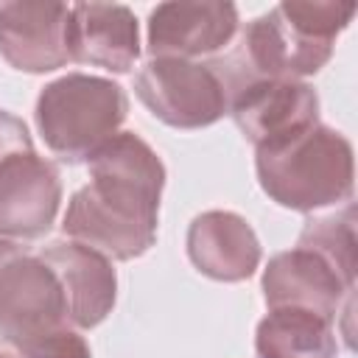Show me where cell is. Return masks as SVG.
I'll use <instances>...</instances> for the list:
<instances>
[{"mask_svg":"<svg viewBox=\"0 0 358 358\" xmlns=\"http://www.w3.org/2000/svg\"><path fill=\"white\" fill-rule=\"evenodd\" d=\"M229 115L255 145H271L319 123V95L305 81H252L229 101Z\"/></svg>","mask_w":358,"mask_h":358,"instance_id":"cell-9","label":"cell"},{"mask_svg":"<svg viewBox=\"0 0 358 358\" xmlns=\"http://www.w3.org/2000/svg\"><path fill=\"white\" fill-rule=\"evenodd\" d=\"M263 299L268 310L296 308L336 322L341 299L352 296V282H347L322 255L294 246L277 252L263 268Z\"/></svg>","mask_w":358,"mask_h":358,"instance_id":"cell-11","label":"cell"},{"mask_svg":"<svg viewBox=\"0 0 358 358\" xmlns=\"http://www.w3.org/2000/svg\"><path fill=\"white\" fill-rule=\"evenodd\" d=\"M134 92L171 129H204L229 115V95L210 62L148 59L134 78Z\"/></svg>","mask_w":358,"mask_h":358,"instance_id":"cell-6","label":"cell"},{"mask_svg":"<svg viewBox=\"0 0 358 358\" xmlns=\"http://www.w3.org/2000/svg\"><path fill=\"white\" fill-rule=\"evenodd\" d=\"M129 115L126 90L103 76L67 73L36 95L34 123L53 157L67 165L87 162L112 140Z\"/></svg>","mask_w":358,"mask_h":358,"instance_id":"cell-4","label":"cell"},{"mask_svg":"<svg viewBox=\"0 0 358 358\" xmlns=\"http://www.w3.org/2000/svg\"><path fill=\"white\" fill-rule=\"evenodd\" d=\"M70 6L14 0L0 6V56L20 73H53L70 62Z\"/></svg>","mask_w":358,"mask_h":358,"instance_id":"cell-10","label":"cell"},{"mask_svg":"<svg viewBox=\"0 0 358 358\" xmlns=\"http://www.w3.org/2000/svg\"><path fill=\"white\" fill-rule=\"evenodd\" d=\"M36 255L56 274L73 327H98L112 313L117 302V274L109 257L76 241H56Z\"/></svg>","mask_w":358,"mask_h":358,"instance_id":"cell-12","label":"cell"},{"mask_svg":"<svg viewBox=\"0 0 358 358\" xmlns=\"http://www.w3.org/2000/svg\"><path fill=\"white\" fill-rule=\"evenodd\" d=\"M255 171L263 193L285 210L313 213L352 199V145L322 123L255 148Z\"/></svg>","mask_w":358,"mask_h":358,"instance_id":"cell-3","label":"cell"},{"mask_svg":"<svg viewBox=\"0 0 358 358\" xmlns=\"http://www.w3.org/2000/svg\"><path fill=\"white\" fill-rule=\"evenodd\" d=\"M238 34V6L224 0H179L159 3L148 14V53L151 59L213 56L224 50Z\"/></svg>","mask_w":358,"mask_h":358,"instance_id":"cell-8","label":"cell"},{"mask_svg":"<svg viewBox=\"0 0 358 358\" xmlns=\"http://www.w3.org/2000/svg\"><path fill=\"white\" fill-rule=\"evenodd\" d=\"M20 151H34L31 131L17 115L0 109V162Z\"/></svg>","mask_w":358,"mask_h":358,"instance_id":"cell-18","label":"cell"},{"mask_svg":"<svg viewBox=\"0 0 358 358\" xmlns=\"http://www.w3.org/2000/svg\"><path fill=\"white\" fill-rule=\"evenodd\" d=\"M62 204L59 168L36 151L0 162V241L28 243L53 227Z\"/></svg>","mask_w":358,"mask_h":358,"instance_id":"cell-7","label":"cell"},{"mask_svg":"<svg viewBox=\"0 0 358 358\" xmlns=\"http://www.w3.org/2000/svg\"><path fill=\"white\" fill-rule=\"evenodd\" d=\"M90 185L78 187L62 218L70 241L109 260H134L157 243L165 165L134 131H117L90 159Z\"/></svg>","mask_w":358,"mask_h":358,"instance_id":"cell-1","label":"cell"},{"mask_svg":"<svg viewBox=\"0 0 358 358\" xmlns=\"http://www.w3.org/2000/svg\"><path fill=\"white\" fill-rule=\"evenodd\" d=\"M355 3L285 0L255 17L229 53L210 59L229 101L252 81H299L319 73L336 48L338 34L352 22Z\"/></svg>","mask_w":358,"mask_h":358,"instance_id":"cell-2","label":"cell"},{"mask_svg":"<svg viewBox=\"0 0 358 358\" xmlns=\"http://www.w3.org/2000/svg\"><path fill=\"white\" fill-rule=\"evenodd\" d=\"M67 324L64 291L50 266L20 243L0 241V341L14 350Z\"/></svg>","mask_w":358,"mask_h":358,"instance_id":"cell-5","label":"cell"},{"mask_svg":"<svg viewBox=\"0 0 358 358\" xmlns=\"http://www.w3.org/2000/svg\"><path fill=\"white\" fill-rule=\"evenodd\" d=\"M255 352L257 358H336L338 344L333 322L308 310L277 308L257 322Z\"/></svg>","mask_w":358,"mask_h":358,"instance_id":"cell-15","label":"cell"},{"mask_svg":"<svg viewBox=\"0 0 358 358\" xmlns=\"http://www.w3.org/2000/svg\"><path fill=\"white\" fill-rule=\"evenodd\" d=\"M187 257L210 280L241 282L249 280L263 257L252 224L229 210H207L187 227Z\"/></svg>","mask_w":358,"mask_h":358,"instance_id":"cell-14","label":"cell"},{"mask_svg":"<svg viewBox=\"0 0 358 358\" xmlns=\"http://www.w3.org/2000/svg\"><path fill=\"white\" fill-rule=\"evenodd\" d=\"M17 358H92L90 344L76 327H59L50 333H42L20 347H14Z\"/></svg>","mask_w":358,"mask_h":358,"instance_id":"cell-17","label":"cell"},{"mask_svg":"<svg viewBox=\"0 0 358 358\" xmlns=\"http://www.w3.org/2000/svg\"><path fill=\"white\" fill-rule=\"evenodd\" d=\"M0 358H17V355H11V352H6V350H0Z\"/></svg>","mask_w":358,"mask_h":358,"instance_id":"cell-19","label":"cell"},{"mask_svg":"<svg viewBox=\"0 0 358 358\" xmlns=\"http://www.w3.org/2000/svg\"><path fill=\"white\" fill-rule=\"evenodd\" d=\"M70 62L129 73L140 59V28L129 6L120 3H76L67 20Z\"/></svg>","mask_w":358,"mask_h":358,"instance_id":"cell-13","label":"cell"},{"mask_svg":"<svg viewBox=\"0 0 358 358\" xmlns=\"http://www.w3.org/2000/svg\"><path fill=\"white\" fill-rule=\"evenodd\" d=\"M296 246H305L316 255H322L347 282L355 285V207L344 204V210L322 218H310Z\"/></svg>","mask_w":358,"mask_h":358,"instance_id":"cell-16","label":"cell"}]
</instances>
